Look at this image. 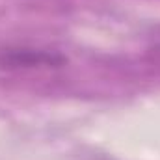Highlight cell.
Masks as SVG:
<instances>
[{
    "label": "cell",
    "mask_w": 160,
    "mask_h": 160,
    "mask_svg": "<svg viewBox=\"0 0 160 160\" xmlns=\"http://www.w3.org/2000/svg\"><path fill=\"white\" fill-rule=\"evenodd\" d=\"M67 58L52 48L38 47H4L0 48V69L6 71H48L60 69Z\"/></svg>",
    "instance_id": "obj_1"
},
{
    "label": "cell",
    "mask_w": 160,
    "mask_h": 160,
    "mask_svg": "<svg viewBox=\"0 0 160 160\" xmlns=\"http://www.w3.org/2000/svg\"><path fill=\"white\" fill-rule=\"evenodd\" d=\"M147 60L153 62V63H157V65H160V45H155V47H151L147 50Z\"/></svg>",
    "instance_id": "obj_2"
}]
</instances>
